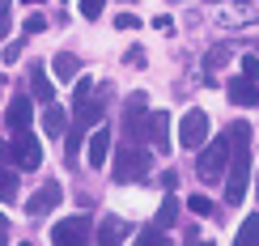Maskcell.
<instances>
[{"mask_svg": "<svg viewBox=\"0 0 259 246\" xmlns=\"http://www.w3.org/2000/svg\"><path fill=\"white\" fill-rule=\"evenodd\" d=\"M230 183H225V204H242L246 183H251V127L234 123L230 127Z\"/></svg>", "mask_w": 259, "mask_h": 246, "instance_id": "cell-1", "label": "cell"}, {"mask_svg": "<svg viewBox=\"0 0 259 246\" xmlns=\"http://www.w3.org/2000/svg\"><path fill=\"white\" fill-rule=\"evenodd\" d=\"M230 153H234V149H230V132H225V136H217V140H208V144H204V153H200L196 174L204 178V183H217V178H221V170L230 166Z\"/></svg>", "mask_w": 259, "mask_h": 246, "instance_id": "cell-2", "label": "cell"}, {"mask_svg": "<svg viewBox=\"0 0 259 246\" xmlns=\"http://www.w3.org/2000/svg\"><path fill=\"white\" fill-rule=\"evenodd\" d=\"M179 144H183V149H200V144H208V115H204L200 106L183 115V123H179Z\"/></svg>", "mask_w": 259, "mask_h": 246, "instance_id": "cell-3", "label": "cell"}, {"mask_svg": "<svg viewBox=\"0 0 259 246\" xmlns=\"http://www.w3.org/2000/svg\"><path fill=\"white\" fill-rule=\"evenodd\" d=\"M9 157H13V162H21V170H38V166H42V149H38V140L26 132V127H21V132H13Z\"/></svg>", "mask_w": 259, "mask_h": 246, "instance_id": "cell-4", "label": "cell"}, {"mask_svg": "<svg viewBox=\"0 0 259 246\" xmlns=\"http://www.w3.org/2000/svg\"><path fill=\"white\" fill-rule=\"evenodd\" d=\"M145 170H149V157L136 149H123L115 157V183H136V178H145Z\"/></svg>", "mask_w": 259, "mask_h": 246, "instance_id": "cell-5", "label": "cell"}, {"mask_svg": "<svg viewBox=\"0 0 259 246\" xmlns=\"http://www.w3.org/2000/svg\"><path fill=\"white\" fill-rule=\"evenodd\" d=\"M85 238H90V221L85 217H68V221H60V225L51 229V242L56 246H81Z\"/></svg>", "mask_w": 259, "mask_h": 246, "instance_id": "cell-6", "label": "cell"}, {"mask_svg": "<svg viewBox=\"0 0 259 246\" xmlns=\"http://www.w3.org/2000/svg\"><path fill=\"white\" fill-rule=\"evenodd\" d=\"M145 136L153 140L157 153H166V149H170V115H166V111H149V119H145Z\"/></svg>", "mask_w": 259, "mask_h": 246, "instance_id": "cell-7", "label": "cell"}, {"mask_svg": "<svg viewBox=\"0 0 259 246\" xmlns=\"http://www.w3.org/2000/svg\"><path fill=\"white\" fill-rule=\"evenodd\" d=\"M60 200H64V187H60V183H42V187L34 191V200L26 204V212H30V217H42V212H51Z\"/></svg>", "mask_w": 259, "mask_h": 246, "instance_id": "cell-8", "label": "cell"}, {"mask_svg": "<svg viewBox=\"0 0 259 246\" xmlns=\"http://www.w3.org/2000/svg\"><path fill=\"white\" fill-rule=\"evenodd\" d=\"M90 166L98 170V166H106V157H111V132H106V127H98V132L90 136Z\"/></svg>", "mask_w": 259, "mask_h": 246, "instance_id": "cell-9", "label": "cell"}, {"mask_svg": "<svg viewBox=\"0 0 259 246\" xmlns=\"http://www.w3.org/2000/svg\"><path fill=\"white\" fill-rule=\"evenodd\" d=\"M30 115H34V111H30V98L17 93V98L9 102V111H5V123L13 127V132H21V127H30Z\"/></svg>", "mask_w": 259, "mask_h": 246, "instance_id": "cell-10", "label": "cell"}, {"mask_svg": "<svg viewBox=\"0 0 259 246\" xmlns=\"http://www.w3.org/2000/svg\"><path fill=\"white\" fill-rule=\"evenodd\" d=\"M30 85H34V98H42V102L56 98V85H51V77L42 72V64H34V68H30Z\"/></svg>", "mask_w": 259, "mask_h": 246, "instance_id": "cell-11", "label": "cell"}, {"mask_svg": "<svg viewBox=\"0 0 259 246\" xmlns=\"http://www.w3.org/2000/svg\"><path fill=\"white\" fill-rule=\"evenodd\" d=\"M230 102H238V106H251V102H259V93H255L251 77H242V81H230Z\"/></svg>", "mask_w": 259, "mask_h": 246, "instance_id": "cell-12", "label": "cell"}, {"mask_svg": "<svg viewBox=\"0 0 259 246\" xmlns=\"http://www.w3.org/2000/svg\"><path fill=\"white\" fill-rule=\"evenodd\" d=\"M42 132L47 136H64V111L56 102H47V111H42Z\"/></svg>", "mask_w": 259, "mask_h": 246, "instance_id": "cell-13", "label": "cell"}, {"mask_svg": "<svg viewBox=\"0 0 259 246\" xmlns=\"http://www.w3.org/2000/svg\"><path fill=\"white\" fill-rule=\"evenodd\" d=\"M51 64H56V77H64V81H68V77H77V68H81L72 51H60V56L51 60Z\"/></svg>", "mask_w": 259, "mask_h": 246, "instance_id": "cell-14", "label": "cell"}, {"mask_svg": "<svg viewBox=\"0 0 259 246\" xmlns=\"http://www.w3.org/2000/svg\"><path fill=\"white\" fill-rule=\"evenodd\" d=\"M175 217H179V200L166 195V200H161V212H157V229H170V225H175Z\"/></svg>", "mask_w": 259, "mask_h": 246, "instance_id": "cell-15", "label": "cell"}, {"mask_svg": "<svg viewBox=\"0 0 259 246\" xmlns=\"http://www.w3.org/2000/svg\"><path fill=\"white\" fill-rule=\"evenodd\" d=\"M119 238H123V225H119L115 217H106V221H102V229H98V242H102V246H111V242H119Z\"/></svg>", "mask_w": 259, "mask_h": 246, "instance_id": "cell-16", "label": "cell"}, {"mask_svg": "<svg viewBox=\"0 0 259 246\" xmlns=\"http://www.w3.org/2000/svg\"><path fill=\"white\" fill-rule=\"evenodd\" d=\"M234 242H238V246H251V242H259V217H246Z\"/></svg>", "mask_w": 259, "mask_h": 246, "instance_id": "cell-17", "label": "cell"}, {"mask_svg": "<svg viewBox=\"0 0 259 246\" xmlns=\"http://www.w3.org/2000/svg\"><path fill=\"white\" fill-rule=\"evenodd\" d=\"M13 195H17V174L0 166V200H13Z\"/></svg>", "mask_w": 259, "mask_h": 246, "instance_id": "cell-18", "label": "cell"}, {"mask_svg": "<svg viewBox=\"0 0 259 246\" xmlns=\"http://www.w3.org/2000/svg\"><path fill=\"white\" fill-rule=\"evenodd\" d=\"M187 208L200 212V217H208V212H212V200H208V195H187Z\"/></svg>", "mask_w": 259, "mask_h": 246, "instance_id": "cell-19", "label": "cell"}, {"mask_svg": "<svg viewBox=\"0 0 259 246\" xmlns=\"http://www.w3.org/2000/svg\"><path fill=\"white\" fill-rule=\"evenodd\" d=\"M21 30H26V34H42V30H47V17H42V13H30Z\"/></svg>", "mask_w": 259, "mask_h": 246, "instance_id": "cell-20", "label": "cell"}, {"mask_svg": "<svg viewBox=\"0 0 259 246\" xmlns=\"http://www.w3.org/2000/svg\"><path fill=\"white\" fill-rule=\"evenodd\" d=\"M77 5H81V17L85 21H94V17L102 13V0H77Z\"/></svg>", "mask_w": 259, "mask_h": 246, "instance_id": "cell-21", "label": "cell"}, {"mask_svg": "<svg viewBox=\"0 0 259 246\" xmlns=\"http://www.w3.org/2000/svg\"><path fill=\"white\" fill-rule=\"evenodd\" d=\"M81 136H85V127H72L68 132V157L77 162V153H81Z\"/></svg>", "mask_w": 259, "mask_h": 246, "instance_id": "cell-22", "label": "cell"}, {"mask_svg": "<svg viewBox=\"0 0 259 246\" xmlns=\"http://www.w3.org/2000/svg\"><path fill=\"white\" fill-rule=\"evenodd\" d=\"M242 77L259 81V56H242Z\"/></svg>", "mask_w": 259, "mask_h": 246, "instance_id": "cell-23", "label": "cell"}, {"mask_svg": "<svg viewBox=\"0 0 259 246\" xmlns=\"http://www.w3.org/2000/svg\"><path fill=\"white\" fill-rule=\"evenodd\" d=\"M136 26H140L136 13H119V17H115V30H136Z\"/></svg>", "mask_w": 259, "mask_h": 246, "instance_id": "cell-24", "label": "cell"}, {"mask_svg": "<svg viewBox=\"0 0 259 246\" xmlns=\"http://www.w3.org/2000/svg\"><path fill=\"white\" fill-rule=\"evenodd\" d=\"M127 64H132V68H145V51L132 47V51H127Z\"/></svg>", "mask_w": 259, "mask_h": 246, "instance_id": "cell-25", "label": "cell"}, {"mask_svg": "<svg viewBox=\"0 0 259 246\" xmlns=\"http://www.w3.org/2000/svg\"><path fill=\"white\" fill-rule=\"evenodd\" d=\"M17 56H21V47H17V42H9V47H5V64H17Z\"/></svg>", "mask_w": 259, "mask_h": 246, "instance_id": "cell-26", "label": "cell"}, {"mask_svg": "<svg viewBox=\"0 0 259 246\" xmlns=\"http://www.w3.org/2000/svg\"><path fill=\"white\" fill-rule=\"evenodd\" d=\"M9 34V9H0V38Z\"/></svg>", "mask_w": 259, "mask_h": 246, "instance_id": "cell-27", "label": "cell"}, {"mask_svg": "<svg viewBox=\"0 0 259 246\" xmlns=\"http://www.w3.org/2000/svg\"><path fill=\"white\" fill-rule=\"evenodd\" d=\"M0 229H9V217H5V212H0Z\"/></svg>", "mask_w": 259, "mask_h": 246, "instance_id": "cell-28", "label": "cell"}, {"mask_svg": "<svg viewBox=\"0 0 259 246\" xmlns=\"http://www.w3.org/2000/svg\"><path fill=\"white\" fill-rule=\"evenodd\" d=\"M26 5H42V0H26Z\"/></svg>", "mask_w": 259, "mask_h": 246, "instance_id": "cell-29", "label": "cell"}]
</instances>
